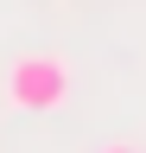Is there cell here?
Returning <instances> with one entry per match:
<instances>
[{
  "instance_id": "6da1fadb",
  "label": "cell",
  "mask_w": 146,
  "mask_h": 153,
  "mask_svg": "<svg viewBox=\"0 0 146 153\" xmlns=\"http://www.w3.org/2000/svg\"><path fill=\"white\" fill-rule=\"evenodd\" d=\"M70 96V57L57 51H19L7 64V102L19 115H51Z\"/></svg>"
},
{
  "instance_id": "7a4b0ae2",
  "label": "cell",
  "mask_w": 146,
  "mask_h": 153,
  "mask_svg": "<svg viewBox=\"0 0 146 153\" xmlns=\"http://www.w3.org/2000/svg\"><path fill=\"white\" fill-rule=\"evenodd\" d=\"M102 153H134V147H127V140H114V147H102Z\"/></svg>"
}]
</instances>
